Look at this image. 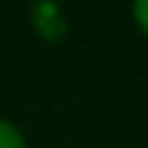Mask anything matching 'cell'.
<instances>
[{
	"instance_id": "3",
	"label": "cell",
	"mask_w": 148,
	"mask_h": 148,
	"mask_svg": "<svg viewBox=\"0 0 148 148\" xmlns=\"http://www.w3.org/2000/svg\"><path fill=\"white\" fill-rule=\"evenodd\" d=\"M133 18H136L139 30H142V33H148V0H139V3L133 6Z\"/></svg>"
},
{
	"instance_id": "1",
	"label": "cell",
	"mask_w": 148,
	"mask_h": 148,
	"mask_svg": "<svg viewBox=\"0 0 148 148\" xmlns=\"http://www.w3.org/2000/svg\"><path fill=\"white\" fill-rule=\"evenodd\" d=\"M33 24H36V30L42 33L45 39H60L66 33V24L64 18H60V9L55 3H42L33 9Z\"/></svg>"
},
{
	"instance_id": "2",
	"label": "cell",
	"mask_w": 148,
	"mask_h": 148,
	"mask_svg": "<svg viewBox=\"0 0 148 148\" xmlns=\"http://www.w3.org/2000/svg\"><path fill=\"white\" fill-rule=\"evenodd\" d=\"M0 148H27L24 145V136L3 118H0Z\"/></svg>"
}]
</instances>
